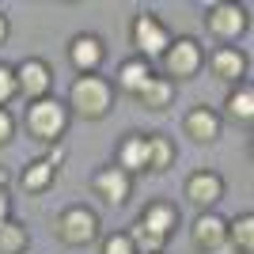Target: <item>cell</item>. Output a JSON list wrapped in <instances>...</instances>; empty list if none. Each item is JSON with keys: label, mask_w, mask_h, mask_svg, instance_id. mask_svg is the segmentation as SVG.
<instances>
[{"label": "cell", "mask_w": 254, "mask_h": 254, "mask_svg": "<svg viewBox=\"0 0 254 254\" xmlns=\"http://www.w3.org/2000/svg\"><path fill=\"white\" fill-rule=\"evenodd\" d=\"M114 84H110V76H76L72 87H68V99H64V106H68V114L72 118H84V122H103V118H110V110H114Z\"/></svg>", "instance_id": "6da1fadb"}, {"label": "cell", "mask_w": 254, "mask_h": 254, "mask_svg": "<svg viewBox=\"0 0 254 254\" xmlns=\"http://www.w3.org/2000/svg\"><path fill=\"white\" fill-rule=\"evenodd\" d=\"M23 126H27V137L38 140V144H61L64 133H68V126H72V114H68V106H64V99L57 95H46L38 99V103H27V110H23Z\"/></svg>", "instance_id": "7a4b0ae2"}, {"label": "cell", "mask_w": 254, "mask_h": 254, "mask_svg": "<svg viewBox=\"0 0 254 254\" xmlns=\"http://www.w3.org/2000/svg\"><path fill=\"white\" fill-rule=\"evenodd\" d=\"M53 239L68 251H80V247H91L103 239V220L91 205H68V209L57 212L53 220Z\"/></svg>", "instance_id": "3957f363"}, {"label": "cell", "mask_w": 254, "mask_h": 254, "mask_svg": "<svg viewBox=\"0 0 254 254\" xmlns=\"http://www.w3.org/2000/svg\"><path fill=\"white\" fill-rule=\"evenodd\" d=\"M201 23L209 38H216L220 46H235L251 31V8L247 4H228V0H216V4H205Z\"/></svg>", "instance_id": "277c9868"}, {"label": "cell", "mask_w": 254, "mask_h": 254, "mask_svg": "<svg viewBox=\"0 0 254 254\" xmlns=\"http://www.w3.org/2000/svg\"><path fill=\"white\" fill-rule=\"evenodd\" d=\"M159 64H163V72H159V76H167L171 84H182V80L201 76V68H205V46H201V38H193V34H179V38H171V46L163 50Z\"/></svg>", "instance_id": "5b68a950"}, {"label": "cell", "mask_w": 254, "mask_h": 254, "mask_svg": "<svg viewBox=\"0 0 254 254\" xmlns=\"http://www.w3.org/2000/svg\"><path fill=\"white\" fill-rule=\"evenodd\" d=\"M171 27L163 19H159L156 11L140 8L133 19H129V46H133V53L137 57H144V61H156V57H163V50L171 46Z\"/></svg>", "instance_id": "8992f818"}, {"label": "cell", "mask_w": 254, "mask_h": 254, "mask_svg": "<svg viewBox=\"0 0 254 254\" xmlns=\"http://www.w3.org/2000/svg\"><path fill=\"white\" fill-rule=\"evenodd\" d=\"M224 193H228V182H224L220 171H212V167L190 171V175H186V182H182V197H186L197 212L216 209V205L224 201Z\"/></svg>", "instance_id": "52a82bcc"}, {"label": "cell", "mask_w": 254, "mask_h": 254, "mask_svg": "<svg viewBox=\"0 0 254 254\" xmlns=\"http://www.w3.org/2000/svg\"><path fill=\"white\" fill-rule=\"evenodd\" d=\"M15 68V91L23 103H38V99L53 95V68L46 57H23Z\"/></svg>", "instance_id": "ba28073f"}, {"label": "cell", "mask_w": 254, "mask_h": 254, "mask_svg": "<svg viewBox=\"0 0 254 254\" xmlns=\"http://www.w3.org/2000/svg\"><path fill=\"white\" fill-rule=\"evenodd\" d=\"M87 190L95 193L103 205H114V209H122V205L133 197V175H126V171L114 167V163H103V167L91 171Z\"/></svg>", "instance_id": "9c48e42d"}, {"label": "cell", "mask_w": 254, "mask_h": 254, "mask_svg": "<svg viewBox=\"0 0 254 254\" xmlns=\"http://www.w3.org/2000/svg\"><path fill=\"white\" fill-rule=\"evenodd\" d=\"M64 57H68V64H72V72L76 76H91L103 68L106 61V42H103V34L95 31H80L68 38V46H64Z\"/></svg>", "instance_id": "30bf717a"}, {"label": "cell", "mask_w": 254, "mask_h": 254, "mask_svg": "<svg viewBox=\"0 0 254 254\" xmlns=\"http://www.w3.org/2000/svg\"><path fill=\"white\" fill-rule=\"evenodd\" d=\"M190 243L197 254H232L228 251V220L216 209L197 212V220L190 224Z\"/></svg>", "instance_id": "8fae6325"}, {"label": "cell", "mask_w": 254, "mask_h": 254, "mask_svg": "<svg viewBox=\"0 0 254 254\" xmlns=\"http://www.w3.org/2000/svg\"><path fill=\"white\" fill-rule=\"evenodd\" d=\"M220 133H224V118L209 103H193L182 114V137H190L193 144H216Z\"/></svg>", "instance_id": "7c38bea8"}, {"label": "cell", "mask_w": 254, "mask_h": 254, "mask_svg": "<svg viewBox=\"0 0 254 254\" xmlns=\"http://www.w3.org/2000/svg\"><path fill=\"white\" fill-rule=\"evenodd\" d=\"M205 64L216 80L232 87L239 80H247V68H251V57H247L239 46H216V50H205Z\"/></svg>", "instance_id": "4fadbf2b"}, {"label": "cell", "mask_w": 254, "mask_h": 254, "mask_svg": "<svg viewBox=\"0 0 254 254\" xmlns=\"http://www.w3.org/2000/svg\"><path fill=\"white\" fill-rule=\"evenodd\" d=\"M148 232H156L159 239H171V235L182 228V209L175 201H167V197H152L144 209H140V216H137Z\"/></svg>", "instance_id": "5bb4252c"}, {"label": "cell", "mask_w": 254, "mask_h": 254, "mask_svg": "<svg viewBox=\"0 0 254 254\" xmlns=\"http://www.w3.org/2000/svg\"><path fill=\"white\" fill-rule=\"evenodd\" d=\"M152 76H156V68H152V61H144V57H126V61H118V72L110 76V84H114V91H122V95L137 99V91L144 84H148Z\"/></svg>", "instance_id": "9a60e30c"}, {"label": "cell", "mask_w": 254, "mask_h": 254, "mask_svg": "<svg viewBox=\"0 0 254 254\" xmlns=\"http://www.w3.org/2000/svg\"><path fill=\"white\" fill-rule=\"evenodd\" d=\"M179 144L167 133H144V175H163L175 167Z\"/></svg>", "instance_id": "2e32d148"}, {"label": "cell", "mask_w": 254, "mask_h": 254, "mask_svg": "<svg viewBox=\"0 0 254 254\" xmlns=\"http://www.w3.org/2000/svg\"><path fill=\"white\" fill-rule=\"evenodd\" d=\"M220 118H228V122H235V126H251L254 122V84L251 80H239V84L228 87Z\"/></svg>", "instance_id": "e0dca14e"}, {"label": "cell", "mask_w": 254, "mask_h": 254, "mask_svg": "<svg viewBox=\"0 0 254 254\" xmlns=\"http://www.w3.org/2000/svg\"><path fill=\"white\" fill-rule=\"evenodd\" d=\"M57 175H61V167H57V163H50L46 156L27 159V163H23V171H19V190H23V193H46L53 182H57Z\"/></svg>", "instance_id": "ac0fdd59"}, {"label": "cell", "mask_w": 254, "mask_h": 254, "mask_svg": "<svg viewBox=\"0 0 254 254\" xmlns=\"http://www.w3.org/2000/svg\"><path fill=\"white\" fill-rule=\"evenodd\" d=\"M175 95H179V84H171L167 76H152L148 84L137 91V103L144 106V110H152V114H163L167 106H175Z\"/></svg>", "instance_id": "d6986e66"}, {"label": "cell", "mask_w": 254, "mask_h": 254, "mask_svg": "<svg viewBox=\"0 0 254 254\" xmlns=\"http://www.w3.org/2000/svg\"><path fill=\"white\" fill-rule=\"evenodd\" d=\"M114 167H122L126 175H144V133H126L114 148Z\"/></svg>", "instance_id": "ffe728a7"}, {"label": "cell", "mask_w": 254, "mask_h": 254, "mask_svg": "<svg viewBox=\"0 0 254 254\" xmlns=\"http://www.w3.org/2000/svg\"><path fill=\"white\" fill-rule=\"evenodd\" d=\"M228 251L232 254H254V212L243 209L228 220Z\"/></svg>", "instance_id": "44dd1931"}, {"label": "cell", "mask_w": 254, "mask_h": 254, "mask_svg": "<svg viewBox=\"0 0 254 254\" xmlns=\"http://www.w3.org/2000/svg\"><path fill=\"white\" fill-rule=\"evenodd\" d=\"M27 247H31V228L23 220H4L0 224V254H27Z\"/></svg>", "instance_id": "7402d4cb"}, {"label": "cell", "mask_w": 254, "mask_h": 254, "mask_svg": "<svg viewBox=\"0 0 254 254\" xmlns=\"http://www.w3.org/2000/svg\"><path fill=\"white\" fill-rule=\"evenodd\" d=\"M126 235H129V243L137 247V254H163V251H167V239H159L156 232H148V228H144L140 220L129 224Z\"/></svg>", "instance_id": "603a6c76"}, {"label": "cell", "mask_w": 254, "mask_h": 254, "mask_svg": "<svg viewBox=\"0 0 254 254\" xmlns=\"http://www.w3.org/2000/svg\"><path fill=\"white\" fill-rule=\"evenodd\" d=\"M99 254H137V247L129 243L126 228H122V232H106L99 239Z\"/></svg>", "instance_id": "cb8c5ba5"}, {"label": "cell", "mask_w": 254, "mask_h": 254, "mask_svg": "<svg viewBox=\"0 0 254 254\" xmlns=\"http://www.w3.org/2000/svg\"><path fill=\"white\" fill-rule=\"evenodd\" d=\"M11 99H19V91H15V68L0 64V106H8Z\"/></svg>", "instance_id": "d4e9b609"}, {"label": "cell", "mask_w": 254, "mask_h": 254, "mask_svg": "<svg viewBox=\"0 0 254 254\" xmlns=\"http://www.w3.org/2000/svg\"><path fill=\"white\" fill-rule=\"evenodd\" d=\"M11 140H15V114L8 106H0V148H8Z\"/></svg>", "instance_id": "484cf974"}, {"label": "cell", "mask_w": 254, "mask_h": 254, "mask_svg": "<svg viewBox=\"0 0 254 254\" xmlns=\"http://www.w3.org/2000/svg\"><path fill=\"white\" fill-rule=\"evenodd\" d=\"M8 38H11V19H8V11L0 8V46H8Z\"/></svg>", "instance_id": "4316f807"}, {"label": "cell", "mask_w": 254, "mask_h": 254, "mask_svg": "<svg viewBox=\"0 0 254 254\" xmlns=\"http://www.w3.org/2000/svg\"><path fill=\"white\" fill-rule=\"evenodd\" d=\"M11 220V193L8 190H0V224Z\"/></svg>", "instance_id": "83f0119b"}, {"label": "cell", "mask_w": 254, "mask_h": 254, "mask_svg": "<svg viewBox=\"0 0 254 254\" xmlns=\"http://www.w3.org/2000/svg\"><path fill=\"white\" fill-rule=\"evenodd\" d=\"M46 159L61 167V163H64V140H61V144H50V152H46Z\"/></svg>", "instance_id": "f1b7e54d"}, {"label": "cell", "mask_w": 254, "mask_h": 254, "mask_svg": "<svg viewBox=\"0 0 254 254\" xmlns=\"http://www.w3.org/2000/svg\"><path fill=\"white\" fill-rule=\"evenodd\" d=\"M163 254H167V251H163Z\"/></svg>", "instance_id": "f546056e"}]
</instances>
